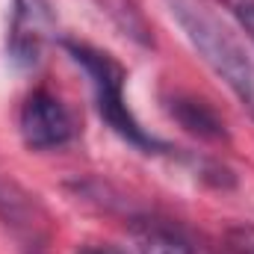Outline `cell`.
I'll list each match as a JSON object with an SVG mask.
<instances>
[{
	"instance_id": "obj_2",
	"label": "cell",
	"mask_w": 254,
	"mask_h": 254,
	"mask_svg": "<svg viewBox=\"0 0 254 254\" xmlns=\"http://www.w3.org/2000/svg\"><path fill=\"white\" fill-rule=\"evenodd\" d=\"M63 48L68 51V57L86 71V77L92 83V92H95L98 116L107 122V127L116 136H122L127 145H133L142 154H163V151H169V145L160 142L157 136H151L145 127L139 125V119L133 116V110L127 107L125 65L119 63L113 54H107V51H101L95 45L77 42V39H65Z\"/></svg>"
},
{
	"instance_id": "obj_9",
	"label": "cell",
	"mask_w": 254,
	"mask_h": 254,
	"mask_svg": "<svg viewBox=\"0 0 254 254\" xmlns=\"http://www.w3.org/2000/svg\"><path fill=\"white\" fill-rule=\"evenodd\" d=\"M228 246L234 254H254V225H240L228 231Z\"/></svg>"
},
{
	"instance_id": "obj_7",
	"label": "cell",
	"mask_w": 254,
	"mask_h": 254,
	"mask_svg": "<svg viewBox=\"0 0 254 254\" xmlns=\"http://www.w3.org/2000/svg\"><path fill=\"white\" fill-rule=\"evenodd\" d=\"M139 254H195V249L172 228L145 225L139 231Z\"/></svg>"
},
{
	"instance_id": "obj_8",
	"label": "cell",
	"mask_w": 254,
	"mask_h": 254,
	"mask_svg": "<svg viewBox=\"0 0 254 254\" xmlns=\"http://www.w3.org/2000/svg\"><path fill=\"white\" fill-rule=\"evenodd\" d=\"M228 6V12L234 15V21L240 24V30L246 33V39L254 45V0H222Z\"/></svg>"
},
{
	"instance_id": "obj_6",
	"label": "cell",
	"mask_w": 254,
	"mask_h": 254,
	"mask_svg": "<svg viewBox=\"0 0 254 254\" xmlns=\"http://www.w3.org/2000/svg\"><path fill=\"white\" fill-rule=\"evenodd\" d=\"M98 6H101V12H107L110 15V21L125 33L130 36L133 42H139V45H151V30H148V24H145V18L139 15V9L133 6V0H95Z\"/></svg>"
},
{
	"instance_id": "obj_1",
	"label": "cell",
	"mask_w": 254,
	"mask_h": 254,
	"mask_svg": "<svg viewBox=\"0 0 254 254\" xmlns=\"http://www.w3.org/2000/svg\"><path fill=\"white\" fill-rule=\"evenodd\" d=\"M204 65L237 95L254 119V45L207 0H163Z\"/></svg>"
},
{
	"instance_id": "obj_3",
	"label": "cell",
	"mask_w": 254,
	"mask_h": 254,
	"mask_svg": "<svg viewBox=\"0 0 254 254\" xmlns=\"http://www.w3.org/2000/svg\"><path fill=\"white\" fill-rule=\"evenodd\" d=\"M57 33V12L51 0H12L6 30V57L15 68H36L48 42Z\"/></svg>"
},
{
	"instance_id": "obj_5",
	"label": "cell",
	"mask_w": 254,
	"mask_h": 254,
	"mask_svg": "<svg viewBox=\"0 0 254 254\" xmlns=\"http://www.w3.org/2000/svg\"><path fill=\"white\" fill-rule=\"evenodd\" d=\"M169 113L175 116V122L181 127H187L190 133L201 136V139H210V142H219L228 136L225 122L216 116V110L192 95H175L169 101Z\"/></svg>"
},
{
	"instance_id": "obj_4",
	"label": "cell",
	"mask_w": 254,
	"mask_h": 254,
	"mask_svg": "<svg viewBox=\"0 0 254 254\" xmlns=\"http://www.w3.org/2000/svg\"><path fill=\"white\" fill-rule=\"evenodd\" d=\"M18 130L30 151H57L77 136V122L54 92L39 89L21 104Z\"/></svg>"
}]
</instances>
